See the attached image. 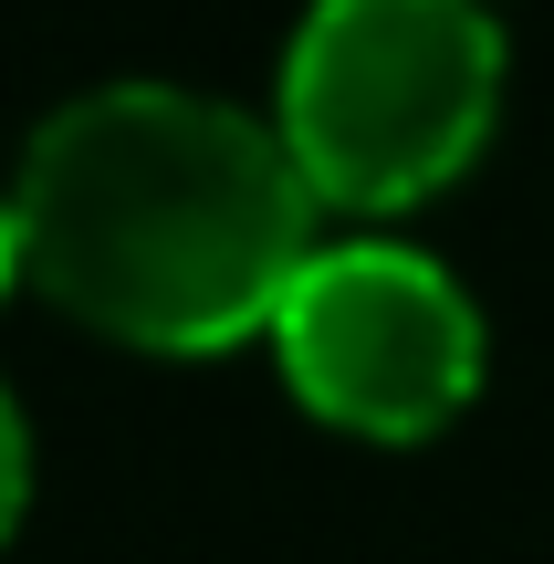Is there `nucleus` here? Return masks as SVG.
Listing matches in <instances>:
<instances>
[{
	"label": "nucleus",
	"mask_w": 554,
	"mask_h": 564,
	"mask_svg": "<svg viewBox=\"0 0 554 564\" xmlns=\"http://www.w3.org/2000/svg\"><path fill=\"white\" fill-rule=\"evenodd\" d=\"M272 356L314 419L367 429V440H419L481 387L492 324L439 251L346 230V241H314V262L293 272L272 314Z\"/></svg>",
	"instance_id": "nucleus-3"
},
{
	"label": "nucleus",
	"mask_w": 554,
	"mask_h": 564,
	"mask_svg": "<svg viewBox=\"0 0 554 564\" xmlns=\"http://www.w3.org/2000/svg\"><path fill=\"white\" fill-rule=\"evenodd\" d=\"M21 502H32V429H21V398L0 387V544H11Z\"/></svg>",
	"instance_id": "nucleus-4"
},
{
	"label": "nucleus",
	"mask_w": 554,
	"mask_h": 564,
	"mask_svg": "<svg viewBox=\"0 0 554 564\" xmlns=\"http://www.w3.org/2000/svg\"><path fill=\"white\" fill-rule=\"evenodd\" d=\"M21 282V209H11V188H0V293Z\"/></svg>",
	"instance_id": "nucleus-5"
},
{
	"label": "nucleus",
	"mask_w": 554,
	"mask_h": 564,
	"mask_svg": "<svg viewBox=\"0 0 554 564\" xmlns=\"http://www.w3.org/2000/svg\"><path fill=\"white\" fill-rule=\"evenodd\" d=\"M21 272L116 345L209 356L272 335L314 262V178L283 126L178 74L63 95L21 147Z\"/></svg>",
	"instance_id": "nucleus-1"
},
{
	"label": "nucleus",
	"mask_w": 554,
	"mask_h": 564,
	"mask_svg": "<svg viewBox=\"0 0 554 564\" xmlns=\"http://www.w3.org/2000/svg\"><path fill=\"white\" fill-rule=\"evenodd\" d=\"M502 21L481 0H304L272 84L293 167L335 209H409L502 116Z\"/></svg>",
	"instance_id": "nucleus-2"
}]
</instances>
